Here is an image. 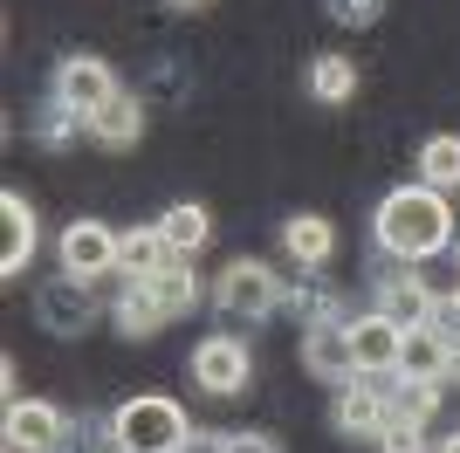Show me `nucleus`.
I'll return each instance as SVG.
<instances>
[{"label": "nucleus", "instance_id": "nucleus-22", "mask_svg": "<svg viewBox=\"0 0 460 453\" xmlns=\"http://www.w3.org/2000/svg\"><path fill=\"white\" fill-rule=\"evenodd\" d=\"M309 96L330 103V111L350 103V96H358V62H350V56H316V62H309Z\"/></svg>", "mask_w": 460, "mask_h": 453}, {"label": "nucleus", "instance_id": "nucleus-29", "mask_svg": "<svg viewBox=\"0 0 460 453\" xmlns=\"http://www.w3.org/2000/svg\"><path fill=\"white\" fill-rule=\"evenodd\" d=\"M186 453H227V433H192Z\"/></svg>", "mask_w": 460, "mask_h": 453}, {"label": "nucleus", "instance_id": "nucleus-14", "mask_svg": "<svg viewBox=\"0 0 460 453\" xmlns=\"http://www.w3.org/2000/svg\"><path fill=\"white\" fill-rule=\"evenodd\" d=\"M111 323H117V330H124L131 343H145L158 323H165V302H158V289H152V282H131V275H124V282H117V302H111Z\"/></svg>", "mask_w": 460, "mask_h": 453}, {"label": "nucleus", "instance_id": "nucleus-31", "mask_svg": "<svg viewBox=\"0 0 460 453\" xmlns=\"http://www.w3.org/2000/svg\"><path fill=\"white\" fill-rule=\"evenodd\" d=\"M447 378H454V385H460V343H454V358H447Z\"/></svg>", "mask_w": 460, "mask_h": 453}, {"label": "nucleus", "instance_id": "nucleus-1", "mask_svg": "<svg viewBox=\"0 0 460 453\" xmlns=\"http://www.w3.org/2000/svg\"><path fill=\"white\" fill-rule=\"evenodd\" d=\"M371 234H378V247L392 254V262H405V268L433 262V254H447V247L460 241V234H454V207H447L440 186H399V192H385L378 213H371Z\"/></svg>", "mask_w": 460, "mask_h": 453}, {"label": "nucleus", "instance_id": "nucleus-23", "mask_svg": "<svg viewBox=\"0 0 460 453\" xmlns=\"http://www.w3.org/2000/svg\"><path fill=\"white\" fill-rule=\"evenodd\" d=\"M420 186H440V192L460 186V138L454 131H433L420 145Z\"/></svg>", "mask_w": 460, "mask_h": 453}, {"label": "nucleus", "instance_id": "nucleus-2", "mask_svg": "<svg viewBox=\"0 0 460 453\" xmlns=\"http://www.w3.org/2000/svg\"><path fill=\"white\" fill-rule=\"evenodd\" d=\"M186 440H192L186 405L165 392H137L111 413V447L124 453H186Z\"/></svg>", "mask_w": 460, "mask_h": 453}, {"label": "nucleus", "instance_id": "nucleus-8", "mask_svg": "<svg viewBox=\"0 0 460 453\" xmlns=\"http://www.w3.org/2000/svg\"><path fill=\"white\" fill-rule=\"evenodd\" d=\"M49 96H62L76 117H96L117 96V76H111L103 56H62L56 62V90H49Z\"/></svg>", "mask_w": 460, "mask_h": 453}, {"label": "nucleus", "instance_id": "nucleus-12", "mask_svg": "<svg viewBox=\"0 0 460 453\" xmlns=\"http://www.w3.org/2000/svg\"><path fill=\"white\" fill-rule=\"evenodd\" d=\"M378 309L399 330H426L433 323V289L412 275V268H399V275H378Z\"/></svg>", "mask_w": 460, "mask_h": 453}, {"label": "nucleus", "instance_id": "nucleus-19", "mask_svg": "<svg viewBox=\"0 0 460 453\" xmlns=\"http://www.w3.org/2000/svg\"><path fill=\"white\" fill-rule=\"evenodd\" d=\"M83 131H90V117H76L69 103H62V96H49V103H41V111L28 117V138H35L41 151H69Z\"/></svg>", "mask_w": 460, "mask_h": 453}, {"label": "nucleus", "instance_id": "nucleus-21", "mask_svg": "<svg viewBox=\"0 0 460 453\" xmlns=\"http://www.w3.org/2000/svg\"><path fill=\"white\" fill-rule=\"evenodd\" d=\"M152 289H158V302H165V316H186L192 302H207V296H213V289L199 282V275H192V262H186V254H172V262L158 268V275H152Z\"/></svg>", "mask_w": 460, "mask_h": 453}, {"label": "nucleus", "instance_id": "nucleus-28", "mask_svg": "<svg viewBox=\"0 0 460 453\" xmlns=\"http://www.w3.org/2000/svg\"><path fill=\"white\" fill-rule=\"evenodd\" d=\"M227 453H282V440H269V433H227Z\"/></svg>", "mask_w": 460, "mask_h": 453}, {"label": "nucleus", "instance_id": "nucleus-27", "mask_svg": "<svg viewBox=\"0 0 460 453\" xmlns=\"http://www.w3.org/2000/svg\"><path fill=\"white\" fill-rule=\"evenodd\" d=\"M323 14L337 21V28H371V21L385 14V0H323Z\"/></svg>", "mask_w": 460, "mask_h": 453}, {"label": "nucleus", "instance_id": "nucleus-18", "mask_svg": "<svg viewBox=\"0 0 460 453\" xmlns=\"http://www.w3.org/2000/svg\"><path fill=\"white\" fill-rule=\"evenodd\" d=\"M165 262H172V247H165L158 220H152V226H131V234L117 241V275H131V282H152Z\"/></svg>", "mask_w": 460, "mask_h": 453}, {"label": "nucleus", "instance_id": "nucleus-16", "mask_svg": "<svg viewBox=\"0 0 460 453\" xmlns=\"http://www.w3.org/2000/svg\"><path fill=\"white\" fill-rule=\"evenodd\" d=\"M90 138H96V145H103V151H131L137 138H145V103L117 90L111 103H103V111L90 117Z\"/></svg>", "mask_w": 460, "mask_h": 453}, {"label": "nucleus", "instance_id": "nucleus-15", "mask_svg": "<svg viewBox=\"0 0 460 453\" xmlns=\"http://www.w3.org/2000/svg\"><path fill=\"white\" fill-rule=\"evenodd\" d=\"M0 220H7V247H0V275H7V282H14L21 268L35 262V207H28V200H21V192H0Z\"/></svg>", "mask_w": 460, "mask_h": 453}, {"label": "nucleus", "instance_id": "nucleus-25", "mask_svg": "<svg viewBox=\"0 0 460 453\" xmlns=\"http://www.w3.org/2000/svg\"><path fill=\"white\" fill-rule=\"evenodd\" d=\"M282 309H288L296 323H303V330H316V323H330V316H337V296H330L323 282H288Z\"/></svg>", "mask_w": 460, "mask_h": 453}, {"label": "nucleus", "instance_id": "nucleus-17", "mask_svg": "<svg viewBox=\"0 0 460 453\" xmlns=\"http://www.w3.org/2000/svg\"><path fill=\"white\" fill-rule=\"evenodd\" d=\"M447 358H454V337H440L433 323H426V330H405L399 378H433V385H447Z\"/></svg>", "mask_w": 460, "mask_h": 453}, {"label": "nucleus", "instance_id": "nucleus-10", "mask_svg": "<svg viewBox=\"0 0 460 453\" xmlns=\"http://www.w3.org/2000/svg\"><path fill=\"white\" fill-rule=\"evenodd\" d=\"M350 351H358V378H392L399 371V351H405V330L385 309H365L350 323Z\"/></svg>", "mask_w": 460, "mask_h": 453}, {"label": "nucleus", "instance_id": "nucleus-5", "mask_svg": "<svg viewBox=\"0 0 460 453\" xmlns=\"http://www.w3.org/2000/svg\"><path fill=\"white\" fill-rule=\"evenodd\" d=\"M117 226L103 220H76V226H62V247H56V262L62 275H76V282H103V275H117Z\"/></svg>", "mask_w": 460, "mask_h": 453}, {"label": "nucleus", "instance_id": "nucleus-24", "mask_svg": "<svg viewBox=\"0 0 460 453\" xmlns=\"http://www.w3.org/2000/svg\"><path fill=\"white\" fill-rule=\"evenodd\" d=\"M385 398H392V413H399V419H420V426L440 413V385H433V378H399V371H392Z\"/></svg>", "mask_w": 460, "mask_h": 453}, {"label": "nucleus", "instance_id": "nucleus-6", "mask_svg": "<svg viewBox=\"0 0 460 453\" xmlns=\"http://www.w3.org/2000/svg\"><path fill=\"white\" fill-rule=\"evenodd\" d=\"M35 323L49 330V337H83V330L96 323L90 282H76V275H62V268H56V282L35 289Z\"/></svg>", "mask_w": 460, "mask_h": 453}, {"label": "nucleus", "instance_id": "nucleus-35", "mask_svg": "<svg viewBox=\"0 0 460 453\" xmlns=\"http://www.w3.org/2000/svg\"><path fill=\"white\" fill-rule=\"evenodd\" d=\"M103 453H124V447H103Z\"/></svg>", "mask_w": 460, "mask_h": 453}, {"label": "nucleus", "instance_id": "nucleus-34", "mask_svg": "<svg viewBox=\"0 0 460 453\" xmlns=\"http://www.w3.org/2000/svg\"><path fill=\"white\" fill-rule=\"evenodd\" d=\"M454 268H460V241H454Z\"/></svg>", "mask_w": 460, "mask_h": 453}, {"label": "nucleus", "instance_id": "nucleus-3", "mask_svg": "<svg viewBox=\"0 0 460 453\" xmlns=\"http://www.w3.org/2000/svg\"><path fill=\"white\" fill-rule=\"evenodd\" d=\"M282 296H288V282L275 275L269 262H227L220 268V282H213V302H220V316L227 323H269L275 309H282Z\"/></svg>", "mask_w": 460, "mask_h": 453}, {"label": "nucleus", "instance_id": "nucleus-4", "mask_svg": "<svg viewBox=\"0 0 460 453\" xmlns=\"http://www.w3.org/2000/svg\"><path fill=\"white\" fill-rule=\"evenodd\" d=\"M192 392H207V398H241L248 392V378H254V358H248V343L241 337H207V343H192Z\"/></svg>", "mask_w": 460, "mask_h": 453}, {"label": "nucleus", "instance_id": "nucleus-9", "mask_svg": "<svg viewBox=\"0 0 460 453\" xmlns=\"http://www.w3.org/2000/svg\"><path fill=\"white\" fill-rule=\"evenodd\" d=\"M303 371L323 378V385H350V378H358V351H350V323L344 316L303 330Z\"/></svg>", "mask_w": 460, "mask_h": 453}, {"label": "nucleus", "instance_id": "nucleus-20", "mask_svg": "<svg viewBox=\"0 0 460 453\" xmlns=\"http://www.w3.org/2000/svg\"><path fill=\"white\" fill-rule=\"evenodd\" d=\"M158 234H165V247H172V254H199V247H207V234H213V220H207V207H192V200H179V207H165L158 213Z\"/></svg>", "mask_w": 460, "mask_h": 453}, {"label": "nucleus", "instance_id": "nucleus-33", "mask_svg": "<svg viewBox=\"0 0 460 453\" xmlns=\"http://www.w3.org/2000/svg\"><path fill=\"white\" fill-rule=\"evenodd\" d=\"M165 7H179V14H192V7H207V0H165Z\"/></svg>", "mask_w": 460, "mask_h": 453}, {"label": "nucleus", "instance_id": "nucleus-30", "mask_svg": "<svg viewBox=\"0 0 460 453\" xmlns=\"http://www.w3.org/2000/svg\"><path fill=\"white\" fill-rule=\"evenodd\" d=\"M0 392H7V405L21 398V371H14V358H0Z\"/></svg>", "mask_w": 460, "mask_h": 453}, {"label": "nucleus", "instance_id": "nucleus-13", "mask_svg": "<svg viewBox=\"0 0 460 453\" xmlns=\"http://www.w3.org/2000/svg\"><path fill=\"white\" fill-rule=\"evenodd\" d=\"M282 254L296 268H323L330 254H337V226H330L323 213H288L282 220Z\"/></svg>", "mask_w": 460, "mask_h": 453}, {"label": "nucleus", "instance_id": "nucleus-11", "mask_svg": "<svg viewBox=\"0 0 460 453\" xmlns=\"http://www.w3.org/2000/svg\"><path fill=\"white\" fill-rule=\"evenodd\" d=\"M392 419V398H385V385H371V378H350V385H337V413H330V426L344 440H378V426Z\"/></svg>", "mask_w": 460, "mask_h": 453}, {"label": "nucleus", "instance_id": "nucleus-32", "mask_svg": "<svg viewBox=\"0 0 460 453\" xmlns=\"http://www.w3.org/2000/svg\"><path fill=\"white\" fill-rule=\"evenodd\" d=\"M433 453H460V433H447V440H440V447H433Z\"/></svg>", "mask_w": 460, "mask_h": 453}, {"label": "nucleus", "instance_id": "nucleus-26", "mask_svg": "<svg viewBox=\"0 0 460 453\" xmlns=\"http://www.w3.org/2000/svg\"><path fill=\"white\" fill-rule=\"evenodd\" d=\"M378 453H426V426H420V419H399V413H392V419L378 426Z\"/></svg>", "mask_w": 460, "mask_h": 453}, {"label": "nucleus", "instance_id": "nucleus-7", "mask_svg": "<svg viewBox=\"0 0 460 453\" xmlns=\"http://www.w3.org/2000/svg\"><path fill=\"white\" fill-rule=\"evenodd\" d=\"M69 433H76V419L49 398H14L7 405V453H56Z\"/></svg>", "mask_w": 460, "mask_h": 453}]
</instances>
